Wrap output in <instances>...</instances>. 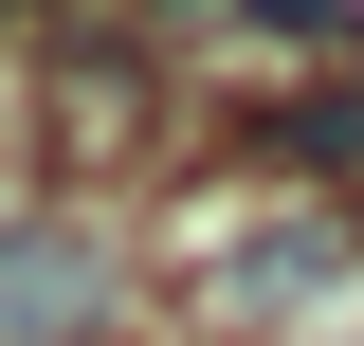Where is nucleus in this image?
Returning a JSON list of instances; mask_svg holds the SVG:
<instances>
[{
  "label": "nucleus",
  "instance_id": "obj_4",
  "mask_svg": "<svg viewBox=\"0 0 364 346\" xmlns=\"http://www.w3.org/2000/svg\"><path fill=\"white\" fill-rule=\"evenodd\" d=\"M0 19H18V0H0Z\"/></svg>",
  "mask_w": 364,
  "mask_h": 346
},
{
  "label": "nucleus",
  "instance_id": "obj_3",
  "mask_svg": "<svg viewBox=\"0 0 364 346\" xmlns=\"http://www.w3.org/2000/svg\"><path fill=\"white\" fill-rule=\"evenodd\" d=\"M255 146H273V164H310V182H364V91H273Z\"/></svg>",
  "mask_w": 364,
  "mask_h": 346
},
{
  "label": "nucleus",
  "instance_id": "obj_1",
  "mask_svg": "<svg viewBox=\"0 0 364 346\" xmlns=\"http://www.w3.org/2000/svg\"><path fill=\"white\" fill-rule=\"evenodd\" d=\"M128 310V256H109V219L37 201V219H0V346H91Z\"/></svg>",
  "mask_w": 364,
  "mask_h": 346
},
{
  "label": "nucleus",
  "instance_id": "obj_2",
  "mask_svg": "<svg viewBox=\"0 0 364 346\" xmlns=\"http://www.w3.org/2000/svg\"><path fill=\"white\" fill-rule=\"evenodd\" d=\"M346 256H364L346 219H273V237H237V273H219V292H237V310H291V292H328Z\"/></svg>",
  "mask_w": 364,
  "mask_h": 346
}]
</instances>
